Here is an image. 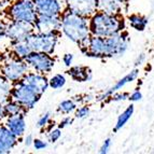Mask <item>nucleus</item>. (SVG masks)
Segmentation results:
<instances>
[{
	"label": "nucleus",
	"mask_w": 154,
	"mask_h": 154,
	"mask_svg": "<svg viewBox=\"0 0 154 154\" xmlns=\"http://www.w3.org/2000/svg\"><path fill=\"white\" fill-rule=\"evenodd\" d=\"M33 136L32 135H27V136L24 138V141H23V143H24V146H27V148H29V146H32V142H33Z\"/></svg>",
	"instance_id": "obj_36"
},
{
	"label": "nucleus",
	"mask_w": 154,
	"mask_h": 154,
	"mask_svg": "<svg viewBox=\"0 0 154 154\" xmlns=\"http://www.w3.org/2000/svg\"><path fill=\"white\" fill-rule=\"evenodd\" d=\"M73 59H75V56H73L72 53H66L63 56V63H64V65L67 68H69L73 64Z\"/></svg>",
	"instance_id": "obj_33"
},
{
	"label": "nucleus",
	"mask_w": 154,
	"mask_h": 154,
	"mask_svg": "<svg viewBox=\"0 0 154 154\" xmlns=\"http://www.w3.org/2000/svg\"><path fill=\"white\" fill-rule=\"evenodd\" d=\"M134 112H135V106L129 105L128 107L118 116L116 126H114V131H118L123 128L124 126L128 123V121L131 119V116H134Z\"/></svg>",
	"instance_id": "obj_21"
},
{
	"label": "nucleus",
	"mask_w": 154,
	"mask_h": 154,
	"mask_svg": "<svg viewBox=\"0 0 154 154\" xmlns=\"http://www.w3.org/2000/svg\"><path fill=\"white\" fill-rule=\"evenodd\" d=\"M10 98L17 101L26 111H29L36 107L41 96L30 86L20 81L12 85Z\"/></svg>",
	"instance_id": "obj_7"
},
{
	"label": "nucleus",
	"mask_w": 154,
	"mask_h": 154,
	"mask_svg": "<svg viewBox=\"0 0 154 154\" xmlns=\"http://www.w3.org/2000/svg\"><path fill=\"white\" fill-rule=\"evenodd\" d=\"M129 36L125 30L110 37H98L91 35L86 49L82 53L88 57L107 58L122 56L128 50Z\"/></svg>",
	"instance_id": "obj_1"
},
{
	"label": "nucleus",
	"mask_w": 154,
	"mask_h": 154,
	"mask_svg": "<svg viewBox=\"0 0 154 154\" xmlns=\"http://www.w3.org/2000/svg\"><path fill=\"white\" fill-rule=\"evenodd\" d=\"M128 96L129 94L128 93H125V92H116L114 94H112V95L110 96L109 98H111V101H113V103H120V101H125V100L128 99Z\"/></svg>",
	"instance_id": "obj_29"
},
{
	"label": "nucleus",
	"mask_w": 154,
	"mask_h": 154,
	"mask_svg": "<svg viewBox=\"0 0 154 154\" xmlns=\"http://www.w3.org/2000/svg\"><path fill=\"white\" fill-rule=\"evenodd\" d=\"M144 62H146V54H140L138 57L136 58V60H135V66L138 67V66H141L142 64H144Z\"/></svg>",
	"instance_id": "obj_37"
},
{
	"label": "nucleus",
	"mask_w": 154,
	"mask_h": 154,
	"mask_svg": "<svg viewBox=\"0 0 154 154\" xmlns=\"http://www.w3.org/2000/svg\"><path fill=\"white\" fill-rule=\"evenodd\" d=\"M5 15L9 21L32 24L36 21L38 13L33 0H15L5 10Z\"/></svg>",
	"instance_id": "obj_5"
},
{
	"label": "nucleus",
	"mask_w": 154,
	"mask_h": 154,
	"mask_svg": "<svg viewBox=\"0 0 154 154\" xmlns=\"http://www.w3.org/2000/svg\"><path fill=\"white\" fill-rule=\"evenodd\" d=\"M28 65L29 69L32 71L40 72L43 75H48L55 67V58L52 54L42 53V52L31 51L29 55L24 59Z\"/></svg>",
	"instance_id": "obj_8"
},
{
	"label": "nucleus",
	"mask_w": 154,
	"mask_h": 154,
	"mask_svg": "<svg viewBox=\"0 0 154 154\" xmlns=\"http://www.w3.org/2000/svg\"><path fill=\"white\" fill-rule=\"evenodd\" d=\"M17 143V137L5 125V123H0V154L11 153Z\"/></svg>",
	"instance_id": "obj_14"
},
{
	"label": "nucleus",
	"mask_w": 154,
	"mask_h": 154,
	"mask_svg": "<svg viewBox=\"0 0 154 154\" xmlns=\"http://www.w3.org/2000/svg\"><path fill=\"white\" fill-rule=\"evenodd\" d=\"M9 52L17 58L25 59L31 52V49L26 41L10 42V51Z\"/></svg>",
	"instance_id": "obj_19"
},
{
	"label": "nucleus",
	"mask_w": 154,
	"mask_h": 154,
	"mask_svg": "<svg viewBox=\"0 0 154 154\" xmlns=\"http://www.w3.org/2000/svg\"><path fill=\"white\" fill-rule=\"evenodd\" d=\"M12 85V83H10L0 75V103H5L7 100L10 99Z\"/></svg>",
	"instance_id": "obj_24"
},
{
	"label": "nucleus",
	"mask_w": 154,
	"mask_h": 154,
	"mask_svg": "<svg viewBox=\"0 0 154 154\" xmlns=\"http://www.w3.org/2000/svg\"><path fill=\"white\" fill-rule=\"evenodd\" d=\"M33 31L35 28L30 23L9 21L5 25V39L10 42L26 41Z\"/></svg>",
	"instance_id": "obj_9"
},
{
	"label": "nucleus",
	"mask_w": 154,
	"mask_h": 154,
	"mask_svg": "<svg viewBox=\"0 0 154 154\" xmlns=\"http://www.w3.org/2000/svg\"><path fill=\"white\" fill-rule=\"evenodd\" d=\"M64 7L65 10L88 18L97 11V0H64Z\"/></svg>",
	"instance_id": "obj_10"
},
{
	"label": "nucleus",
	"mask_w": 154,
	"mask_h": 154,
	"mask_svg": "<svg viewBox=\"0 0 154 154\" xmlns=\"http://www.w3.org/2000/svg\"><path fill=\"white\" fill-rule=\"evenodd\" d=\"M48 142L50 143H55L62 138V128L56 127V128H50L48 134H46Z\"/></svg>",
	"instance_id": "obj_26"
},
{
	"label": "nucleus",
	"mask_w": 154,
	"mask_h": 154,
	"mask_svg": "<svg viewBox=\"0 0 154 154\" xmlns=\"http://www.w3.org/2000/svg\"><path fill=\"white\" fill-rule=\"evenodd\" d=\"M97 11L107 14H121L122 3L116 0H97Z\"/></svg>",
	"instance_id": "obj_18"
},
{
	"label": "nucleus",
	"mask_w": 154,
	"mask_h": 154,
	"mask_svg": "<svg viewBox=\"0 0 154 154\" xmlns=\"http://www.w3.org/2000/svg\"><path fill=\"white\" fill-rule=\"evenodd\" d=\"M128 99L131 100V103H137V101H140V100L142 99V93L140 92V91H138V90L134 91L131 94H129Z\"/></svg>",
	"instance_id": "obj_34"
},
{
	"label": "nucleus",
	"mask_w": 154,
	"mask_h": 154,
	"mask_svg": "<svg viewBox=\"0 0 154 154\" xmlns=\"http://www.w3.org/2000/svg\"><path fill=\"white\" fill-rule=\"evenodd\" d=\"M32 25L38 32H60V16L38 15Z\"/></svg>",
	"instance_id": "obj_13"
},
{
	"label": "nucleus",
	"mask_w": 154,
	"mask_h": 154,
	"mask_svg": "<svg viewBox=\"0 0 154 154\" xmlns=\"http://www.w3.org/2000/svg\"><path fill=\"white\" fill-rule=\"evenodd\" d=\"M3 123L18 139L22 138L25 135L27 123H26V118L24 113L7 116Z\"/></svg>",
	"instance_id": "obj_15"
},
{
	"label": "nucleus",
	"mask_w": 154,
	"mask_h": 154,
	"mask_svg": "<svg viewBox=\"0 0 154 154\" xmlns=\"http://www.w3.org/2000/svg\"><path fill=\"white\" fill-rule=\"evenodd\" d=\"M78 107V101L73 98L65 99L58 103L57 106V112L63 114V116H68L70 113L75 112V110Z\"/></svg>",
	"instance_id": "obj_22"
},
{
	"label": "nucleus",
	"mask_w": 154,
	"mask_h": 154,
	"mask_svg": "<svg viewBox=\"0 0 154 154\" xmlns=\"http://www.w3.org/2000/svg\"><path fill=\"white\" fill-rule=\"evenodd\" d=\"M5 118H7V113H5L3 103H0V123L5 122Z\"/></svg>",
	"instance_id": "obj_38"
},
{
	"label": "nucleus",
	"mask_w": 154,
	"mask_h": 154,
	"mask_svg": "<svg viewBox=\"0 0 154 154\" xmlns=\"http://www.w3.org/2000/svg\"><path fill=\"white\" fill-rule=\"evenodd\" d=\"M5 25L7 22L0 20V42H2L3 39H5Z\"/></svg>",
	"instance_id": "obj_35"
},
{
	"label": "nucleus",
	"mask_w": 154,
	"mask_h": 154,
	"mask_svg": "<svg viewBox=\"0 0 154 154\" xmlns=\"http://www.w3.org/2000/svg\"><path fill=\"white\" fill-rule=\"evenodd\" d=\"M67 75L77 82H88L93 78L92 70L88 67L80 66V65L70 66L67 70Z\"/></svg>",
	"instance_id": "obj_17"
},
{
	"label": "nucleus",
	"mask_w": 154,
	"mask_h": 154,
	"mask_svg": "<svg viewBox=\"0 0 154 154\" xmlns=\"http://www.w3.org/2000/svg\"><path fill=\"white\" fill-rule=\"evenodd\" d=\"M127 23H128L129 27L137 31H143L146 28V26L149 24V18L141 14H137L134 13L131 15L127 16Z\"/></svg>",
	"instance_id": "obj_20"
},
{
	"label": "nucleus",
	"mask_w": 154,
	"mask_h": 154,
	"mask_svg": "<svg viewBox=\"0 0 154 154\" xmlns=\"http://www.w3.org/2000/svg\"><path fill=\"white\" fill-rule=\"evenodd\" d=\"M38 15L60 16L65 11L64 2L60 0H33Z\"/></svg>",
	"instance_id": "obj_11"
},
{
	"label": "nucleus",
	"mask_w": 154,
	"mask_h": 154,
	"mask_svg": "<svg viewBox=\"0 0 154 154\" xmlns=\"http://www.w3.org/2000/svg\"><path fill=\"white\" fill-rule=\"evenodd\" d=\"M116 1H119V2H120V3H122V5H123V3L127 2V1H128V0H116Z\"/></svg>",
	"instance_id": "obj_39"
},
{
	"label": "nucleus",
	"mask_w": 154,
	"mask_h": 154,
	"mask_svg": "<svg viewBox=\"0 0 154 154\" xmlns=\"http://www.w3.org/2000/svg\"><path fill=\"white\" fill-rule=\"evenodd\" d=\"M152 8H153V11H154V1H153V3H152Z\"/></svg>",
	"instance_id": "obj_41"
},
{
	"label": "nucleus",
	"mask_w": 154,
	"mask_h": 154,
	"mask_svg": "<svg viewBox=\"0 0 154 154\" xmlns=\"http://www.w3.org/2000/svg\"><path fill=\"white\" fill-rule=\"evenodd\" d=\"M71 124H73V118H71L70 116H66L59 121V123L57 124V127L64 129L66 127H68V126H70Z\"/></svg>",
	"instance_id": "obj_31"
},
{
	"label": "nucleus",
	"mask_w": 154,
	"mask_h": 154,
	"mask_svg": "<svg viewBox=\"0 0 154 154\" xmlns=\"http://www.w3.org/2000/svg\"><path fill=\"white\" fill-rule=\"evenodd\" d=\"M21 81L36 91L40 96L43 95L49 88V79L46 78V75L32 70H29Z\"/></svg>",
	"instance_id": "obj_12"
},
{
	"label": "nucleus",
	"mask_w": 154,
	"mask_h": 154,
	"mask_svg": "<svg viewBox=\"0 0 154 154\" xmlns=\"http://www.w3.org/2000/svg\"><path fill=\"white\" fill-rule=\"evenodd\" d=\"M60 32H38L33 31L27 38L26 42L28 43L31 51L42 52L48 54H54L56 46L59 41Z\"/></svg>",
	"instance_id": "obj_6"
},
{
	"label": "nucleus",
	"mask_w": 154,
	"mask_h": 154,
	"mask_svg": "<svg viewBox=\"0 0 154 154\" xmlns=\"http://www.w3.org/2000/svg\"><path fill=\"white\" fill-rule=\"evenodd\" d=\"M91 113V109L88 107V105H82L80 107H77V109L75 110V119H82L88 118Z\"/></svg>",
	"instance_id": "obj_28"
},
{
	"label": "nucleus",
	"mask_w": 154,
	"mask_h": 154,
	"mask_svg": "<svg viewBox=\"0 0 154 154\" xmlns=\"http://www.w3.org/2000/svg\"><path fill=\"white\" fill-rule=\"evenodd\" d=\"M29 70L28 65L24 59L13 56L10 52L2 55L0 62V75L12 84L20 82Z\"/></svg>",
	"instance_id": "obj_4"
},
{
	"label": "nucleus",
	"mask_w": 154,
	"mask_h": 154,
	"mask_svg": "<svg viewBox=\"0 0 154 154\" xmlns=\"http://www.w3.org/2000/svg\"><path fill=\"white\" fill-rule=\"evenodd\" d=\"M91 35L98 37H110L125 30L126 21L121 14H107L96 11L88 17Z\"/></svg>",
	"instance_id": "obj_3"
},
{
	"label": "nucleus",
	"mask_w": 154,
	"mask_h": 154,
	"mask_svg": "<svg viewBox=\"0 0 154 154\" xmlns=\"http://www.w3.org/2000/svg\"><path fill=\"white\" fill-rule=\"evenodd\" d=\"M2 53H1V52H0V62H1V59H2Z\"/></svg>",
	"instance_id": "obj_40"
},
{
	"label": "nucleus",
	"mask_w": 154,
	"mask_h": 154,
	"mask_svg": "<svg viewBox=\"0 0 154 154\" xmlns=\"http://www.w3.org/2000/svg\"><path fill=\"white\" fill-rule=\"evenodd\" d=\"M138 75H139V69H137L136 68V69L131 70V71L128 72L125 77H123L122 79L119 80L118 82L113 85V86H111L110 88H108V90L106 91V93H103V94H101L100 96H98V97L96 98V100H97V101H103V100H106L107 98H109L112 94H114L116 92L121 91L125 85H127L128 83L134 82V81L138 78Z\"/></svg>",
	"instance_id": "obj_16"
},
{
	"label": "nucleus",
	"mask_w": 154,
	"mask_h": 154,
	"mask_svg": "<svg viewBox=\"0 0 154 154\" xmlns=\"http://www.w3.org/2000/svg\"><path fill=\"white\" fill-rule=\"evenodd\" d=\"M3 107H5V113H7V116H16V114H21V113H24L26 114L27 111L22 107L17 101L13 99H8L3 103Z\"/></svg>",
	"instance_id": "obj_23"
},
{
	"label": "nucleus",
	"mask_w": 154,
	"mask_h": 154,
	"mask_svg": "<svg viewBox=\"0 0 154 154\" xmlns=\"http://www.w3.org/2000/svg\"><path fill=\"white\" fill-rule=\"evenodd\" d=\"M67 79L63 73H56L49 79V88L52 90H60L66 85Z\"/></svg>",
	"instance_id": "obj_25"
},
{
	"label": "nucleus",
	"mask_w": 154,
	"mask_h": 154,
	"mask_svg": "<svg viewBox=\"0 0 154 154\" xmlns=\"http://www.w3.org/2000/svg\"><path fill=\"white\" fill-rule=\"evenodd\" d=\"M111 146H112V140H111V138H107L105 141H103V143L101 144V146H100L99 153L100 154L109 153V151H110V149H111Z\"/></svg>",
	"instance_id": "obj_32"
},
{
	"label": "nucleus",
	"mask_w": 154,
	"mask_h": 154,
	"mask_svg": "<svg viewBox=\"0 0 154 154\" xmlns=\"http://www.w3.org/2000/svg\"><path fill=\"white\" fill-rule=\"evenodd\" d=\"M60 33L72 43L78 44L83 51L86 49L91 37L88 18L65 10L60 15Z\"/></svg>",
	"instance_id": "obj_2"
},
{
	"label": "nucleus",
	"mask_w": 154,
	"mask_h": 154,
	"mask_svg": "<svg viewBox=\"0 0 154 154\" xmlns=\"http://www.w3.org/2000/svg\"><path fill=\"white\" fill-rule=\"evenodd\" d=\"M50 122H51V112L46 111V112L42 113L41 116H39L38 121H37V127L39 129H43L49 125Z\"/></svg>",
	"instance_id": "obj_27"
},
{
	"label": "nucleus",
	"mask_w": 154,
	"mask_h": 154,
	"mask_svg": "<svg viewBox=\"0 0 154 154\" xmlns=\"http://www.w3.org/2000/svg\"><path fill=\"white\" fill-rule=\"evenodd\" d=\"M32 146L36 151H43L44 149L48 148V141L40 138H35L32 142Z\"/></svg>",
	"instance_id": "obj_30"
}]
</instances>
